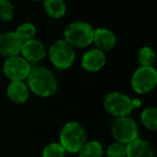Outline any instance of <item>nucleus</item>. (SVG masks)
I'll list each match as a JSON object with an SVG mask.
<instances>
[{"label":"nucleus","instance_id":"obj_1","mask_svg":"<svg viewBox=\"0 0 157 157\" xmlns=\"http://www.w3.org/2000/svg\"><path fill=\"white\" fill-rule=\"evenodd\" d=\"M27 79L28 88L41 97L52 96L58 89V81L54 73L46 67L32 68Z\"/></svg>","mask_w":157,"mask_h":157},{"label":"nucleus","instance_id":"obj_2","mask_svg":"<svg viewBox=\"0 0 157 157\" xmlns=\"http://www.w3.org/2000/svg\"><path fill=\"white\" fill-rule=\"evenodd\" d=\"M87 142V132L77 122H68L63 126L60 134V144L65 152L78 153Z\"/></svg>","mask_w":157,"mask_h":157},{"label":"nucleus","instance_id":"obj_3","mask_svg":"<svg viewBox=\"0 0 157 157\" xmlns=\"http://www.w3.org/2000/svg\"><path fill=\"white\" fill-rule=\"evenodd\" d=\"M94 29L85 21H74L64 29V40L73 47H87L93 42Z\"/></svg>","mask_w":157,"mask_h":157},{"label":"nucleus","instance_id":"obj_4","mask_svg":"<svg viewBox=\"0 0 157 157\" xmlns=\"http://www.w3.org/2000/svg\"><path fill=\"white\" fill-rule=\"evenodd\" d=\"M49 59L58 70L71 67L75 61V52L65 40H57L49 47Z\"/></svg>","mask_w":157,"mask_h":157},{"label":"nucleus","instance_id":"obj_5","mask_svg":"<svg viewBox=\"0 0 157 157\" xmlns=\"http://www.w3.org/2000/svg\"><path fill=\"white\" fill-rule=\"evenodd\" d=\"M111 132L117 142L125 145L139 138L138 125L134 119L128 116L116 118L111 127Z\"/></svg>","mask_w":157,"mask_h":157},{"label":"nucleus","instance_id":"obj_6","mask_svg":"<svg viewBox=\"0 0 157 157\" xmlns=\"http://www.w3.org/2000/svg\"><path fill=\"white\" fill-rule=\"evenodd\" d=\"M157 85V71L153 66H140L132 77V87L138 94L151 92Z\"/></svg>","mask_w":157,"mask_h":157},{"label":"nucleus","instance_id":"obj_7","mask_svg":"<svg viewBox=\"0 0 157 157\" xmlns=\"http://www.w3.org/2000/svg\"><path fill=\"white\" fill-rule=\"evenodd\" d=\"M104 107L108 113L116 118L127 117L132 110V98L122 92H111L106 95Z\"/></svg>","mask_w":157,"mask_h":157},{"label":"nucleus","instance_id":"obj_8","mask_svg":"<svg viewBox=\"0 0 157 157\" xmlns=\"http://www.w3.org/2000/svg\"><path fill=\"white\" fill-rule=\"evenodd\" d=\"M31 65L21 56L6 58L3 63V73L12 81H24L31 72Z\"/></svg>","mask_w":157,"mask_h":157},{"label":"nucleus","instance_id":"obj_9","mask_svg":"<svg viewBox=\"0 0 157 157\" xmlns=\"http://www.w3.org/2000/svg\"><path fill=\"white\" fill-rule=\"evenodd\" d=\"M21 46L23 41L15 31H6L0 34V56L6 58L18 56Z\"/></svg>","mask_w":157,"mask_h":157},{"label":"nucleus","instance_id":"obj_10","mask_svg":"<svg viewBox=\"0 0 157 157\" xmlns=\"http://www.w3.org/2000/svg\"><path fill=\"white\" fill-rule=\"evenodd\" d=\"M21 52L28 62H39L46 56V47L39 40H29L23 43Z\"/></svg>","mask_w":157,"mask_h":157},{"label":"nucleus","instance_id":"obj_11","mask_svg":"<svg viewBox=\"0 0 157 157\" xmlns=\"http://www.w3.org/2000/svg\"><path fill=\"white\" fill-rule=\"evenodd\" d=\"M106 56L104 52L93 48L85 52L81 59V65L88 72H98L105 66Z\"/></svg>","mask_w":157,"mask_h":157},{"label":"nucleus","instance_id":"obj_12","mask_svg":"<svg viewBox=\"0 0 157 157\" xmlns=\"http://www.w3.org/2000/svg\"><path fill=\"white\" fill-rule=\"evenodd\" d=\"M93 42L97 46V49L101 52H109L116 46L117 37L114 33L106 28H98L94 30Z\"/></svg>","mask_w":157,"mask_h":157},{"label":"nucleus","instance_id":"obj_13","mask_svg":"<svg viewBox=\"0 0 157 157\" xmlns=\"http://www.w3.org/2000/svg\"><path fill=\"white\" fill-rule=\"evenodd\" d=\"M126 157H154V151L147 141L137 138L126 144Z\"/></svg>","mask_w":157,"mask_h":157},{"label":"nucleus","instance_id":"obj_14","mask_svg":"<svg viewBox=\"0 0 157 157\" xmlns=\"http://www.w3.org/2000/svg\"><path fill=\"white\" fill-rule=\"evenodd\" d=\"M6 94L16 104H24L29 97V88L24 81H11Z\"/></svg>","mask_w":157,"mask_h":157},{"label":"nucleus","instance_id":"obj_15","mask_svg":"<svg viewBox=\"0 0 157 157\" xmlns=\"http://www.w3.org/2000/svg\"><path fill=\"white\" fill-rule=\"evenodd\" d=\"M44 10L52 18H61L66 13L64 0H44Z\"/></svg>","mask_w":157,"mask_h":157},{"label":"nucleus","instance_id":"obj_16","mask_svg":"<svg viewBox=\"0 0 157 157\" xmlns=\"http://www.w3.org/2000/svg\"><path fill=\"white\" fill-rule=\"evenodd\" d=\"M78 153V157H103L104 149L98 141L92 140L87 141Z\"/></svg>","mask_w":157,"mask_h":157},{"label":"nucleus","instance_id":"obj_17","mask_svg":"<svg viewBox=\"0 0 157 157\" xmlns=\"http://www.w3.org/2000/svg\"><path fill=\"white\" fill-rule=\"evenodd\" d=\"M141 121L147 129L157 132V108H145L141 113Z\"/></svg>","mask_w":157,"mask_h":157},{"label":"nucleus","instance_id":"obj_18","mask_svg":"<svg viewBox=\"0 0 157 157\" xmlns=\"http://www.w3.org/2000/svg\"><path fill=\"white\" fill-rule=\"evenodd\" d=\"M15 33L17 34V36L24 42L29 41V40L34 39L35 33H36V28L32 23H23L21 25H19L15 30Z\"/></svg>","mask_w":157,"mask_h":157},{"label":"nucleus","instance_id":"obj_19","mask_svg":"<svg viewBox=\"0 0 157 157\" xmlns=\"http://www.w3.org/2000/svg\"><path fill=\"white\" fill-rule=\"evenodd\" d=\"M138 61L141 66H153L156 61L155 52L149 46H144L139 50Z\"/></svg>","mask_w":157,"mask_h":157},{"label":"nucleus","instance_id":"obj_20","mask_svg":"<svg viewBox=\"0 0 157 157\" xmlns=\"http://www.w3.org/2000/svg\"><path fill=\"white\" fill-rule=\"evenodd\" d=\"M43 157H64L65 156V150L60 143H49L46 145L42 153Z\"/></svg>","mask_w":157,"mask_h":157},{"label":"nucleus","instance_id":"obj_21","mask_svg":"<svg viewBox=\"0 0 157 157\" xmlns=\"http://www.w3.org/2000/svg\"><path fill=\"white\" fill-rule=\"evenodd\" d=\"M14 17V6L10 0H0V19L10 21Z\"/></svg>","mask_w":157,"mask_h":157},{"label":"nucleus","instance_id":"obj_22","mask_svg":"<svg viewBox=\"0 0 157 157\" xmlns=\"http://www.w3.org/2000/svg\"><path fill=\"white\" fill-rule=\"evenodd\" d=\"M108 157H126V145L122 143L114 142L107 149Z\"/></svg>","mask_w":157,"mask_h":157},{"label":"nucleus","instance_id":"obj_23","mask_svg":"<svg viewBox=\"0 0 157 157\" xmlns=\"http://www.w3.org/2000/svg\"><path fill=\"white\" fill-rule=\"evenodd\" d=\"M34 1H41V0H34Z\"/></svg>","mask_w":157,"mask_h":157}]
</instances>
